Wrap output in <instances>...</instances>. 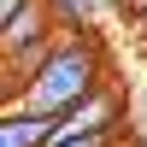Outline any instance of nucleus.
Instances as JSON below:
<instances>
[{"label":"nucleus","instance_id":"f03ea898","mask_svg":"<svg viewBox=\"0 0 147 147\" xmlns=\"http://www.w3.org/2000/svg\"><path fill=\"white\" fill-rule=\"evenodd\" d=\"M53 124H59V118L6 106V118H0V147H47V141H53Z\"/></svg>","mask_w":147,"mask_h":147},{"label":"nucleus","instance_id":"0eeeda50","mask_svg":"<svg viewBox=\"0 0 147 147\" xmlns=\"http://www.w3.org/2000/svg\"><path fill=\"white\" fill-rule=\"evenodd\" d=\"M112 147H124V141H112Z\"/></svg>","mask_w":147,"mask_h":147},{"label":"nucleus","instance_id":"423d86ee","mask_svg":"<svg viewBox=\"0 0 147 147\" xmlns=\"http://www.w3.org/2000/svg\"><path fill=\"white\" fill-rule=\"evenodd\" d=\"M136 30H141V41H147V12H141V18H136Z\"/></svg>","mask_w":147,"mask_h":147},{"label":"nucleus","instance_id":"f257e3e1","mask_svg":"<svg viewBox=\"0 0 147 147\" xmlns=\"http://www.w3.org/2000/svg\"><path fill=\"white\" fill-rule=\"evenodd\" d=\"M100 71H106V65H100V47H94L82 30H65L53 47H47V59L35 65V77L24 82L6 106H24V112L59 118V112H71L77 100H88V94L100 88Z\"/></svg>","mask_w":147,"mask_h":147},{"label":"nucleus","instance_id":"39448f33","mask_svg":"<svg viewBox=\"0 0 147 147\" xmlns=\"http://www.w3.org/2000/svg\"><path fill=\"white\" fill-rule=\"evenodd\" d=\"M106 6H124V18H129V6H136V0H106Z\"/></svg>","mask_w":147,"mask_h":147},{"label":"nucleus","instance_id":"20e7f679","mask_svg":"<svg viewBox=\"0 0 147 147\" xmlns=\"http://www.w3.org/2000/svg\"><path fill=\"white\" fill-rule=\"evenodd\" d=\"M24 6H30V0H0V24H6L12 12H24Z\"/></svg>","mask_w":147,"mask_h":147},{"label":"nucleus","instance_id":"7ed1b4c3","mask_svg":"<svg viewBox=\"0 0 147 147\" xmlns=\"http://www.w3.org/2000/svg\"><path fill=\"white\" fill-rule=\"evenodd\" d=\"M53 6V24L59 30H88L94 12H100V0H47Z\"/></svg>","mask_w":147,"mask_h":147}]
</instances>
